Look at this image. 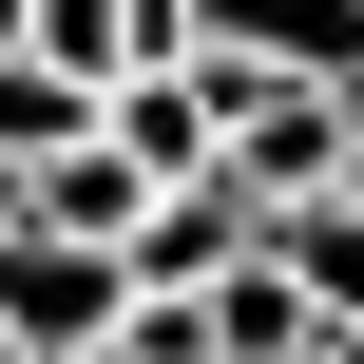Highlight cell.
Listing matches in <instances>:
<instances>
[{
  "label": "cell",
  "instance_id": "277c9868",
  "mask_svg": "<svg viewBox=\"0 0 364 364\" xmlns=\"http://www.w3.org/2000/svg\"><path fill=\"white\" fill-rule=\"evenodd\" d=\"M192 326H211V364H307V346H326V307H307V288L269 269V230H250V250H230L211 288H192Z\"/></svg>",
  "mask_w": 364,
  "mask_h": 364
},
{
  "label": "cell",
  "instance_id": "5b68a950",
  "mask_svg": "<svg viewBox=\"0 0 364 364\" xmlns=\"http://www.w3.org/2000/svg\"><path fill=\"white\" fill-rule=\"evenodd\" d=\"M19 211H38V230H96V250H134V211H154V173H134L115 134H77V154H38V173H19Z\"/></svg>",
  "mask_w": 364,
  "mask_h": 364
},
{
  "label": "cell",
  "instance_id": "7a4b0ae2",
  "mask_svg": "<svg viewBox=\"0 0 364 364\" xmlns=\"http://www.w3.org/2000/svg\"><path fill=\"white\" fill-rule=\"evenodd\" d=\"M173 38L230 58V77H326V96H364V0H173Z\"/></svg>",
  "mask_w": 364,
  "mask_h": 364
},
{
  "label": "cell",
  "instance_id": "30bf717a",
  "mask_svg": "<svg viewBox=\"0 0 364 364\" xmlns=\"http://www.w3.org/2000/svg\"><path fill=\"white\" fill-rule=\"evenodd\" d=\"M96 364H134V346H96Z\"/></svg>",
  "mask_w": 364,
  "mask_h": 364
},
{
  "label": "cell",
  "instance_id": "52a82bcc",
  "mask_svg": "<svg viewBox=\"0 0 364 364\" xmlns=\"http://www.w3.org/2000/svg\"><path fill=\"white\" fill-rule=\"evenodd\" d=\"M77 134H96V77H77V58H38V38H0V154L38 173V154H77Z\"/></svg>",
  "mask_w": 364,
  "mask_h": 364
},
{
  "label": "cell",
  "instance_id": "ba28073f",
  "mask_svg": "<svg viewBox=\"0 0 364 364\" xmlns=\"http://www.w3.org/2000/svg\"><path fill=\"white\" fill-rule=\"evenodd\" d=\"M0 230H19V154H0Z\"/></svg>",
  "mask_w": 364,
  "mask_h": 364
},
{
  "label": "cell",
  "instance_id": "3957f363",
  "mask_svg": "<svg viewBox=\"0 0 364 364\" xmlns=\"http://www.w3.org/2000/svg\"><path fill=\"white\" fill-rule=\"evenodd\" d=\"M96 134H115L154 192H192V173L230 154V96H211V58H154V77H115V96H96Z\"/></svg>",
  "mask_w": 364,
  "mask_h": 364
},
{
  "label": "cell",
  "instance_id": "9c48e42d",
  "mask_svg": "<svg viewBox=\"0 0 364 364\" xmlns=\"http://www.w3.org/2000/svg\"><path fill=\"white\" fill-rule=\"evenodd\" d=\"M19 19H38V0H0V38H19Z\"/></svg>",
  "mask_w": 364,
  "mask_h": 364
},
{
  "label": "cell",
  "instance_id": "8992f818",
  "mask_svg": "<svg viewBox=\"0 0 364 364\" xmlns=\"http://www.w3.org/2000/svg\"><path fill=\"white\" fill-rule=\"evenodd\" d=\"M269 269H288L326 326H364V192H288V211H269Z\"/></svg>",
  "mask_w": 364,
  "mask_h": 364
},
{
  "label": "cell",
  "instance_id": "6da1fadb",
  "mask_svg": "<svg viewBox=\"0 0 364 364\" xmlns=\"http://www.w3.org/2000/svg\"><path fill=\"white\" fill-rule=\"evenodd\" d=\"M134 326V250H96V230H0V364H96Z\"/></svg>",
  "mask_w": 364,
  "mask_h": 364
}]
</instances>
